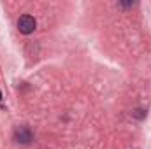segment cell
<instances>
[{"label": "cell", "mask_w": 151, "mask_h": 149, "mask_svg": "<svg viewBox=\"0 0 151 149\" xmlns=\"http://www.w3.org/2000/svg\"><path fill=\"white\" fill-rule=\"evenodd\" d=\"M35 27H37V21H35V18L30 16V14H23V16L18 19V28H19V32L25 34V35L32 34V32L35 30Z\"/></svg>", "instance_id": "cell-1"}, {"label": "cell", "mask_w": 151, "mask_h": 149, "mask_svg": "<svg viewBox=\"0 0 151 149\" xmlns=\"http://www.w3.org/2000/svg\"><path fill=\"white\" fill-rule=\"evenodd\" d=\"M14 140H16L18 144H30V140H32V132H30V128L19 126V128L14 132Z\"/></svg>", "instance_id": "cell-2"}, {"label": "cell", "mask_w": 151, "mask_h": 149, "mask_svg": "<svg viewBox=\"0 0 151 149\" xmlns=\"http://www.w3.org/2000/svg\"><path fill=\"white\" fill-rule=\"evenodd\" d=\"M0 100H2V93H0Z\"/></svg>", "instance_id": "cell-3"}]
</instances>
